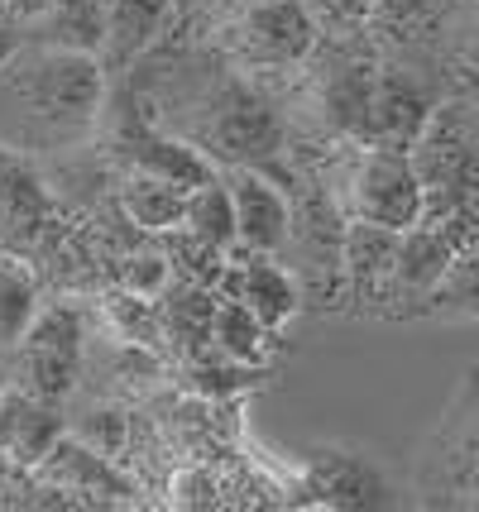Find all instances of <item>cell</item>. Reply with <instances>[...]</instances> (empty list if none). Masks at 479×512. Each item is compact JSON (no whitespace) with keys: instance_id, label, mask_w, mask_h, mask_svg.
<instances>
[{"instance_id":"obj_1","label":"cell","mask_w":479,"mask_h":512,"mask_svg":"<svg viewBox=\"0 0 479 512\" xmlns=\"http://www.w3.org/2000/svg\"><path fill=\"white\" fill-rule=\"evenodd\" d=\"M10 101L48 130H87L106 101V67L96 53L24 44V53L0 72Z\"/></svg>"},{"instance_id":"obj_2","label":"cell","mask_w":479,"mask_h":512,"mask_svg":"<svg viewBox=\"0 0 479 512\" xmlns=\"http://www.w3.org/2000/svg\"><path fill=\"white\" fill-rule=\"evenodd\" d=\"M87 316L77 307H39V316L29 321L24 340L15 345V383L24 393L44 402H63L72 398L77 388V374H82V355H87Z\"/></svg>"},{"instance_id":"obj_3","label":"cell","mask_w":479,"mask_h":512,"mask_svg":"<svg viewBox=\"0 0 479 512\" xmlns=\"http://www.w3.org/2000/svg\"><path fill=\"white\" fill-rule=\"evenodd\" d=\"M216 158V168H264L278 178V158H283V120H278L250 87L230 82L216 106L206 115V130L192 139ZM283 182V178H278Z\"/></svg>"},{"instance_id":"obj_4","label":"cell","mask_w":479,"mask_h":512,"mask_svg":"<svg viewBox=\"0 0 479 512\" xmlns=\"http://www.w3.org/2000/svg\"><path fill=\"white\" fill-rule=\"evenodd\" d=\"M422 211H427V187L417 178L408 149L360 144V158L350 168V216L388 230H412Z\"/></svg>"},{"instance_id":"obj_5","label":"cell","mask_w":479,"mask_h":512,"mask_svg":"<svg viewBox=\"0 0 479 512\" xmlns=\"http://www.w3.org/2000/svg\"><path fill=\"white\" fill-rule=\"evenodd\" d=\"M302 503L312 508H336V512H369V508H393V484L388 474L369 455L350 446H317L302 460Z\"/></svg>"},{"instance_id":"obj_6","label":"cell","mask_w":479,"mask_h":512,"mask_svg":"<svg viewBox=\"0 0 479 512\" xmlns=\"http://www.w3.org/2000/svg\"><path fill=\"white\" fill-rule=\"evenodd\" d=\"M235 48L250 67H297L317 48V20L302 0H254L235 20Z\"/></svg>"},{"instance_id":"obj_7","label":"cell","mask_w":479,"mask_h":512,"mask_svg":"<svg viewBox=\"0 0 479 512\" xmlns=\"http://www.w3.org/2000/svg\"><path fill=\"white\" fill-rule=\"evenodd\" d=\"M408 154L427 192H470L479 168V134L470 125L465 106L460 101H441Z\"/></svg>"},{"instance_id":"obj_8","label":"cell","mask_w":479,"mask_h":512,"mask_svg":"<svg viewBox=\"0 0 479 512\" xmlns=\"http://www.w3.org/2000/svg\"><path fill=\"white\" fill-rule=\"evenodd\" d=\"M422 489L446 503H479V398L460 393L436 426L422 460Z\"/></svg>"},{"instance_id":"obj_9","label":"cell","mask_w":479,"mask_h":512,"mask_svg":"<svg viewBox=\"0 0 479 512\" xmlns=\"http://www.w3.org/2000/svg\"><path fill=\"white\" fill-rule=\"evenodd\" d=\"M460 254V240L451 230H441L432 221H417L403 230L398 240V259H393V278H388L384 316H422L432 302L436 283L446 278L451 259Z\"/></svg>"},{"instance_id":"obj_10","label":"cell","mask_w":479,"mask_h":512,"mask_svg":"<svg viewBox=\"0 0 479 512\" xmlns=\"http://www.w3.org/2000/svg\"><path fill=\"white\" fill-rule=\"evenodd\" d=\"M34 479L48 493H63V503H96V508L135 503V493H139V484L115 469L111 455L82 446L77 436H63L58 446L48 450L44 465L34 469Z\"/></svg>"},{"instance_id":"obj_11","label":"cell","mask_w":479,"mask_h":512,"mask_svg":"<svg viewBox=\"0 0 479 512\" xmlns=\"http://www.w3.org/2000/svg\"><path fill=\"white\" fill-rule=\"evenodd\" d=\"M436 106H441V101H436V91L427 87L422 77H412L408 67H379L360 144H379V149H412V144H417V134L427 130V120H432Z\"/></svg>"},{"instance_id":"obj_12","label":"cell","mask_w":479,"mask_h":512,"mask_svg":"<svg viewBox=\"0 0 479 512\" xmlns=\"http://www.w3.org/2000/svg\"><path fill=\"white\" fill-rule=\"evenodd\" d=\"M230 201H235V235L240 249L283 254L293 245V197L264 168H226Z\"/></svg>"},{"instance_id":"obj_13","label":"cell","mask_w":479,"mask_h":512,"mask_svg":"<svg viewBox=\"0 0 479 512\" xmlns=\"http://www.w3.org/2000/svg\"><path fill=\"white\" fill-rule=\"evenodd\" d=\"M216 292H221V297H240L274 335H283V326L302 312L297 278L278 264V254H259V249H235Z\"/></svg>"},{"instance_id":"obj_14","label":"cell","mask_w":479,"mask_h":512,"mask_svg":"<svg viewBox=\"0 0 479 512\" xmlns=\"http://www.w3.org/2000/svg\"><path fill=\"white\" fill-rule=\"evenodd\" d=\"M63 436H68V412L58 402L34 398L20 383L0 388V460L5 465L34 474Z\"/></svg>"},{"instance_id":"obj_15","label":"cell","mask_w":479,"mask_h":512,"mask_svg":"<svg viewBox=\"0 0 479 512\" xmlns=\"http://www.w3.org/2000/svg\"><path fill=\"white\" fill-rule=\"evenodd\" d=\"M398 240H403V230L360 221V216L345 221V240H341L345 302H355V307H379V312H384L393 259H398Z\"/></svg>"},{"instance_id":"obj_16","label":"cell","mask_w":479,"mask_h":512,"mask_svg":"<svg viewBox=\"0 0 479 512\" xmlns=\"http://www.w3.org/2000/svg\"><path fill=\"white\" fill-rule=\"evenodd\" d=\"M115 149L125 154L130 168L178 182V187H187V192L221 173V168H216V158L206 154L202 144L178 139V134H163V130H149V125H139V120H130V130L115 139Z\"/></svg>"},{"instance_id":"obj_17","label":"cell","mask_w":479,"mask_h":512,"mask_svg":"<svg viewBox=\"0 0 479 512\" xmlns=\"http://www.w3.org/2000/svg\"><path fill=\"white\" fill-rule=\"evenodd\" d=\"M168 15H173V0H106V44H101L106 77L135 63L163 34Z\"/></svg>"},{"instance_id":"obj_18","label":"cell","mask_w":479,"mask_h":512,"mask_svg":"<svg viewBox=\"0 0 479 512\" xmlns=\"http://www.w3.org/2000/svg\"><path fill=\"white\" fill-rule=\"evenodd\" d=\"M216 302L221 292L206 288V283H168L159 292V321H163V340H173L187 359L206 355L211 350V326H216Z\"/></svg>"},{"instance_id":"obj_19","label":"cell","mask_w":479,"mask_h":512,"mask_svg":"<svg viewBox=\"0 0 479 512\" xmlns=\"http://www.w3.org/2000/svg\"><path fill=\"white\" fill-rule=\"evenodd\" d=\"M374 77L379 67L369 58H341V63L326 72L321 82V111H326V125L345 139L360 144L365 134V115H369V96H374Z\"/></svg>"},{"instance_id":"obj_20","label":"cell","mask_w":479,"mask_h":512,"mask_svg":"<svg viewBox=\"0 0 479 512\" xmlns=\"http://www.w3.org/2000/svg\"><path fill=\"white\" fill-rule=\"evenodd\" d=\"M29 44L48 48H77V53H96L106 44V0H53L34 24H24Z\"/></svg>"},{"instance_id":"obj_21","label":"cell","mask_w":479,"mask_h":512,"mask_svg":"<svg viewBox=\"0 0 479 512\" xmlns=\"http://www.w3.org/2000/svg\"><path fill=\"white\" fill-rule=\"evenodd\" d=\"M183 206H187V187H178V182H168V178L130 168V178L120 182V211L144 235L178 230L183 225Z\"/></svg>"},{"instance_id":"obj_22","label":"cell","mask_w":479,"mask_h":512,"mask_svg":"<svg viewBox=\"0 0 479 512\" xmlns=\"http://www.w3.org/2000/svg\"><path fill=\"white\" fill-rule=\"evenodd\" d=\"M274 340L278 335L269 331L240 297H221V302H216V326H211V350H216V355L264 369V359H269V345H274Z\"/></svg>"},{"instance_id":"obj_23","label":"cell","mask_w":479,"mask_h":512,"mask_svg":"<svg viewBox=\"0 0 479 512\" xmlns=\"http://www.w3.org/2000/svg\"><path fill=\"white\" fill-rule=\"evenodd\" d=\"M53 211V197H48V182L39 178V168L29 163V154L0 144V216L10 221H44Z\"/></svg>"},{"instance_id":"obj_24","label":"cell","mask_w":479,"mask_h":512,"mask_svg":"<svg viewBox=\"0 0 479 512\" xmlns=\"http://www.w3.org/2000/svg\"><path fill=\"white\" fill-rule=\"evenodd\" d=\"M183 230H192L197 240H206V245H216V249H240V235H235V201H230L226 173H216V178H206L202 187L187 192Z\"/></svg>"},{"instance_id":"obj_25","label":"cell","mask_w":479,"mask_h":512,"mask_svg":"<svg viewBox=\"0 0 479 512\" xmlns=\"http://www.w3.org/2000/svg\"><path fill=\"white\" fill-rule=\"evenodd\" d=\"M422 316H441V321H475L479 316V249H460L446 278L436 283L432 302Z\"/></svg>"},{"instance_id":"obj_26","label":"cell","mask_w":479,"mask_h":512,"mask_svg":"<svg viewBox=\"0 0 479 512\" xmlns=\"http://www.w3.org/2000/svg\"><path fill=\"white\" fill-rule=\"evenodd\" d=\"M39 316V283L15 259H0V350H15Z\"/></svg>"},{"instance_id":"obj_27","label":"cell","mask_w":479,"mask_h":512,"mask_svg":"<svg viewBox=\"0 0 479 512\" xmlns=\"http://www.w3.org/2000/svg\"><path fill=\"white\" fill-rule=\"evenodd\" d=\"M68 436H77L82 446L120 460V450L130 446V417H125L115 402H92V407H82L68 422Z\"/></svg>"},{"instance_id":"obj_28","label":"cell","mask_w":479,"mask_h":512,"mask_svg":"<svg viewBox=\"0 0 479 512\" xmlns=\"http://www.w3.org/2000/svg\"><path fill=\"white\" fill-rule=\"evenodd\" d=\"M115 283H120V292H135V297L159 302V292L173 283V264H168V254H163V249H135V254H125V259H120Z\"/></svg>"},{"instance_id":"obj_29","label":"cell","mask_w":479,"mask_h":512,"mask_svg":"<svg viewBox=\"0 0 479 512\" xmlns=\"http://www.w3.org/2000/svg\"><path fill=\"white\" fill-rule=\"evenodd\" d=\"M436 0H369V15L379 24H393V29H408L417 24L427 10H432Z\"/></svg>"},{"instance_id":"obj_30","label":"cell","mask_w":479,"mask_h":512,"mask_svg":"<svg viewBox=\"0 0 479 512\" xmlns=\"http://www.w3.org/2000/svg\"><path fill=\"white\" fill-rule=\"evenodd\" d=\"M456 82L470 91V96H479V29L470 34V44L456 53Z\"/></svg>"},{"instance_id":"obj_31","label":"cell","mask_w":479,"mask_h":512,"mask_svg":"<svg viewBox=\"0 0 479 512\" xmlns=\"http://www.w3.org/2000/svg\"><path fill=\"white\" fill-rule=\"evenodd\" d=\"M24 44H29V34H24V24H15V20H5L0 15V72L15 63L24 53Z\"/></svg>"},{"instance_id":"obj_32","label":"cell","mask_w":479,"mask_h":512,"mask_svg":"<svg viewBox=\"0 0 479 512\" xmlns=\"http://www.w3.org/2000/svg\"><path fill=\"white\" fill-rule=\"evenodd\" d=\"M460 393H465V398H479V364H470V369H465V379H460Z\"/></svg>"},{"instance_id":"obj_33","label":"cell","mask_w":479,"mask_h":512,"mask_svg":"<svg viewBox=\"0 0 479 512\" xmlns=\"http://www.w3.org/2000/svg\"><path fill=\"white\" fill-rule=\"evenodd\" d=\"M0 15H5V0H0Z\"/></svg>"}]
</instances>
